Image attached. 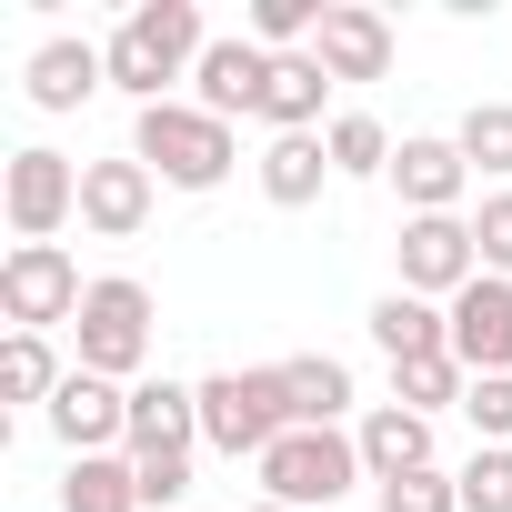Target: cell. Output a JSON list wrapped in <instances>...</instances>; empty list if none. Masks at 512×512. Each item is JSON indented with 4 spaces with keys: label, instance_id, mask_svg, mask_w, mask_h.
<instances>
[{
    "label": "cell",
    "instance_id": "6da1fadb",
    "mask_svg": "<svg viewBox=\"0 0 512 512\" xmlns=\"http://www.w3.org/2000/svg\"><path fill=\"white\" fill-rule=\"evenodd\" d=\"M101 51H111V91H131V101L151 111V101H171V81H191V71H201L211 31H201L191 0H141V11H131Z\"/></svg>",
    "mask_w": 512,
    "mask_h": 512
},
{
    "label": "cell",
    "instance_id": "7a4b0ae2",
    "mask_svg": "<svg viewBox=\"0 0 512 512\" xmlns=\"http://www.w3.org/2000/svg\"><path fill=\"white\" fill-rule=\"evenodd\" d=\"M131 161L151 181H171V191H221L241 151H231V121H211L201 101H151L131 121Z\"/></svg>",
    "mask_w": 512,
    "mask_h": 512
},
{
    "label": "cell",
    "instance_id": "3957f363",
    "mask_svg": "<svg viewBox=\"0 0 512 512\" xmlns=\"http://www.w3.org/2000/svg\"><path fill=\"white\" fill-rule=\"evenodd\" d=\"M191 392H201V442L231 452V462H262V452L292 432L282 362H272V372H211V382H191Z\"/></svg>",
    "mask_w": 512,
    "mask_h": 512
},
{
    "label": "cell",
    "instance_id": "277c9868",
    "mask_svg": "<svg viewBox=\"0 0 512 512\" xmlns=\"http://www.w3.org/2000/svg\"><path fill=\"white\" fill-rule=\"evenodd\" d=\"M352 482H372L352 432H282L262 452V502H282V512H332Z\"/></svg>",
    "mask_w": 512,
    "mask_h": 512
},
{
    "label": "cell",
    "instance_id": "5b68a950",
    "mask_svg": "<svg viewBox=\"0 0 512 512\" xmlns=\"http://www.w3.org/2000/svg\"><path fill=\"white\" fill-rule=\"evenodd\" d=\"M71 342H81V372H101V382H131V372L151 362V292H141L131 272L91 282V302H81Z\"/></svg>",
    "mask_w": 512,
    "mask_h": 512
},
{
    "label": "cell",
    "instance_id": "8992f818",
    "mask_svg": "<svg viewBox=\"0 0 512 512\" xmlns=\"http://www.w3.org/2000/svg\"><path fill=\"white\" fill-rule=\"evenodd\" d=\"M91 282L61 241H11V262H0V312H11V332H51V322H81Z\"/></svg>",
    "mask_w": 512,
    "mask_h": 512
},
{
    "label": "cell",
    "instance_id": "52a82bcc",
    "mask_svg": "<svg viewBox=\"0 0 512 512\" xmlns=\"http://www.w3.org/2000/svg\"><path fill=\"white\" fill-rule=\"evenodd\" d=\"M392 262H402V292H422V302H462V292L482 282V251H472V221H462V211L402 221Z\"/></svg>",
    "mask_w": 512,
    "mask_h": 512
},
{
    "label": "cell",
    "instance_id": "ba28073f",
    "mask_svg": "<svg viewBox=\"0 0 512 512\" xmlns=\"http://www.w3.org/2000/svg\"><path fill=\"white\" fill-rule=\"evenodd\" d=\"M0 201H11V231L21 241H61V221H81V161L61 151H11V181H0Z\"/></svg>",
    "mask_w": 512,
    "mask_h": 512
},
{
    "label": "cell",
    "instance_id": "9c48e42d",
    "mask_svg": "<svg viewBox=\"0 0 512 512\" xmlns=\"http://www.w3.org/2000/svg\"><path fill=\"white\" fill-rule=\"evenodd\" d=\"M51 432L71 442V462H91V452H131V392L71 362V382L51 392Z\"/></svg>",
    "mask_w": 512,
    "mask_h": 512
},
{
    "label": "cell",
    "instance_id": "30bf717a",
    "mask_svg": "<svg viewBox=\"0 0 512 512\" xmlns=\"http://www.w3.org/2000/svg\"><path fill=\"white\" fill-rule=\"evenodd\" d=\"M262 91H272V51L262 41H211L201 51V71H191V101L211 111V121H262Z\"/></svg>",
    "mask_w": 512,
    "mask_h": 512
},
{
    "label": "cell",
    "instance_id": "8fae6325",
    "mask_svg": "<svg viewBox=\"0 0 512 512\" xmlns=\"http://www.w3.org/2000/svg\"><path fill=\"white\" fill-rule=\"evenodd\" d=\"M312 61H322L332 81H382V71H392V21L362 11V0H332L322 31H312Z\"/></svg>",
    "mask_w": 512,
    "mask_h": 512
},
{
    "label": "cell",
    "instance_id": "7c38bea8",
    "mask_svg": "<svg viewBox=\"0 0 512 512\" xmlns=\"http://www.w3.org/2000/svg\"><path fill=\"white\" fill-rule=\"evenodd\" d=\"M151 171L121 151V161H81V231H101V241H131L141 221H151Z\"/></svg>",
    "mask_w": 512,
    "mask_h": 512
},
{
    "label": "cell",
    "instance_id": "4fadbf2b",
    "mask_svg": "<svg viewBox=\"0 0 512 512\" xmlns=\"http://www.w3.org/2000/svg\"><path fill=\"white\" fill-rule=\"evenodd\" d=\"M392 191L412 201V221H432V211H462V191H472V161H462V141H402L392 151Z\"/></svg>",
    "mask_w": 512,
    "mask_h": 512
},
{
    "label": "cell",
    "instance_id": "5bb4252c",
    "mask_svg": "<svg viewBox=\"0 0 512 512\" xmlns=\"http://www.w3.org/2000/svg\"><path fill=\"white\" fill-rule=\"evenodd\" d=\"M452 362L462 372H512V282H472L462 302H452Z\"/></svg>",
    "mask_w": 512,
    "mask_h": 512
},
{
    "label": "cell",
    "instance_id": "9a60e30c",
    "mask_svg": "<svg viewBox=\"0 0 512 512\" xmlns=\"http://www.w3.org/2000/svg\"><path fill=\"white\" fill-rule=\"evenodd\" d=\"M352 442H362V472H372V482H402V472H432V412H402V402H372V412L352 422Z\"/></svg>",
    "mask_w": 512,
    "mask_h": 512
},
{
    "label": "cell",
    "instance_id": "2e32d148",
    "mask_svg": "<svg viewBox=\"0 0 512 512\" xmlns=\"http://www.w3.org/2000/svg\"><path fill=\"white\" fill-rule=\"evenodd\" d=\"M21 81H31V101H41V111H81V101L111 81V51L61 31V41H41V51H31V71H21Z\"/></svg>",
    "mask_w": 512,
    "mask_h": 512
},
{
    "label": "cell",
    "instance_id": "e0dca14e",
    "mask_svg": "<svg viewBox=\"0 0 512 512\" xmlns=\"http://www.w3.org/2000/svg\"><path fill=\"white\" fill-rule=\"evenodd\" d=\"M191 442H201V392H181V382H131V462L191 452Z\"/></svg>",
    "mask_w": 512,
    "mask_h": 512
},
{
    "label": "cell",
    "instance_id": "ac0fdd59",
    "mask_svg": "<svg viewBox=\"0 0 512 512\" xmlns=\"http://www.w3.org/2000/svg\"><path fill=\"white\" fill-rule=\"evenodd\" d=\"M372 342H382L392 362H432V352H452V302L382 292V302H372Z\"/></svg>",
    "mask_w": 512,
    "mask_h": 512
},
{
    "label": "cell",
    "instance_id": "d6986e66",
    "mask_svg": "<svg viewBox=\"0 0 512 512\" xmlns=\"http://www.w3.org/2000/svg\"><path fill=\"white\" fill-rule=\"evenodd\" d=\"M322 101H332V71H322L312 51H272V91H262L272 141H282V131H322Z\"/></svg>",
    "mask_w": 512,
    "mask_h": 512
},
{
    "label": "cell",
    "instance_id": "ffe728a7",
    "mask_svg": "<svg viewBox=\"0 0 512 512\" xmlns=\"http://www.w3.org/2000/svg\"><path fill=\"white\" fill-rule=\"evenodd\" d=\"M322 181H332V141H322V131H282V141L262 151V201L312 211V201H322Z\"/></svg>",
    "mask_w": 512,
    "mask_h": 512
},
{
    "label": "cell",
    "instance_id": "44dd1931",
    "mask_svg": "<svg viewBox=\"0 0 512 512\" xmlns=\"http://www.w3.org/2000/svg\"><path fill=\"white\" fill-rule=\"evenodd\" d=\"M282 392H292V432H342V412H352V372L332 352H292Z\"/></svg>",
    "mask_w": 512,
    "mask_h": 512
},
{
    "label": "cell",
    "instance_id": "7402d4cb",
    "mask_svg": "<svg viewBox=\"0 0 512 512\" xmlns=\"http://www.w3.org/2000/svg\"><path fill=\"white\" fill-rule=\"evenodd\" d=\"M61 512H141V472H131V452H91V462H71Z\"/></svg>",
    "mask_w": 512,
    "mask_h": 512
},
{
    "label": "cell",
    "instance_id": "603a6c76",
    "mask_svg": "<svg viewBox=\"0 0 512 512\" xmlns=\"http://www.w3.org/2000/svg\"><path fill=\"white\" fill-rule=\"evenodd\" d=\"M71 372H61V352H51V332H11V352H0V392L11 402H51Z\"/></svg>",
    "mask_w": 512,
    "mask_h": 512
},
{
    "label": "cell",
    "instance_id": "cb8c5ba5",
    "mask_svg": "<svg viewBox=\"0 0 512 512\" xmlns=\"http://www.w3.org/2000/svg\"><path fill=\"white\" fill-rule=\"evenodd\" d=\"M322 141H332V171H342V181H372V171H392V151H402V141H392L372 111H342Z\"/></svg>",
    "mask_w": 512,
    "mask_h": 512
},
{
    "label": "cell",
    "instance_id": "d4e9b609",
    "mask_svg": "<svg viewBox=\"0 0 512 512\" xmlns=\"http://www.w3.org/2000/svg\"><path fill=\"white\" fill-rule=\"evenodd\" d=\"M472 392V372L452 362V352H432V362H392V402L402 412H442V402H462Z\"/></svg>",
    "mask_w": 512,
    "mask_h": 512
},
{
    "label": "cell",
    "instance_id": "484cf974",
    "mask_svg": "<svg viewBox=\"0 0 512 512\" xmlns=\"http://www.w3.org/2000/svg\"><path fill=\"white\" fill-rule=\"evenodd\" d=\"M452 141H462V161H472V171H492V181H512V101H472Z\"/></svg>",
    "mask_w": 512,
    "mask_h": 512
},
{
    "label": "cell",
    "instance_id": "4316f807",
    "mask_svg": "<svg viewBox=\"0 0 512 512\" xmlns=\"http://www.w3.org/2000/svg\"><path fill=\"white\" fill-rule=\"evenodd\" d=\"M452 482H462V512H512V442H482Z\"/></svg>",
    "mask_w": 512,
    "mask_h": 512
},
{
    "label": "cell",
    "instance_id": "83f0119b",
    "mask_svg": "<svg viewBox=\"0 0 512 512\" xmlns=\"http://www.w3.org/2000/svg\"><path fill=\"white\" fill-rule=\"evenodd\" d=\"M322 11H332V0H251V41H262V51H292V41L322 31Z\"/></svg>",
    "mask_w": 512,
    "mask_h": 512
},
{
    "label": "cell",
    "instance_id": "f1b7e54d",
    "mask_svg": "<svg viewBox=\"0 0 512 512\" xmlns=\"http://www.w3.org/2000/svg\"><path fill=\"white\" fill-rule=\"evenodd\" d=\"M382 512H462V482L452 472H402V482H372Z\"/></svg>",
    "mask_w": 512,
    "mask_h": 512
},
{
    "label": "cell",
    "instance_id": "f546056e",
    "mask_svg": "<svg viewBox=\"0 0 512 512\" xmlns=\"http://www.w3.org/2000/svg\"><path fill=\"white\" fill-rule=\"evenodd\" d=\"M472 251H482L492 282H512V191H492V201L472 211Z\"/></svg>",
    "mask_w": 512,
    "mask_h": 512
},
{
    "label": "cell",
    "instance_id": "4dcf8cb0",
    "mask_svg": "<svg viewBox=\"0 0 512 512\" xmlns=\"http://www.w3.org/2000/svg\"><path fill=\"white\" fill-rule=\"evenodd\" d=\"M462 412H472V432H482V442H512V372H472Z\"/></svg>",
    "mask_w": 512,
    "mask_h": 512
},
{
    "label": "cell",
    "instance_id": "1f68e13d",
    "mask_svg": "<svg viewBox=\"0 0 512 512\" xmlns=\"http://www.w3.org/2000/svg\"><path fill=\"white\" fill-rule=\"evenodd\" d=\"M141 472V502H181L191 492V452H151V462H131Z\"/></svg>",
    "mask_w": 512,
    "mask_h": 512
},
{
    "label": "cell",
    "instance_id": "d6a6232c",
    "mask_svg": "<svg viewBox=\"0 0 512 512\" xmlns=\"http://www.w3.org/2000/svg\"><path fill=\"white\" fill-rule=\"evenodd\" d=\"M241 512H282V502H241Z\"/></svg>",
    "mask_w": 512,
    "mask_h": 512
}]
</instances>
